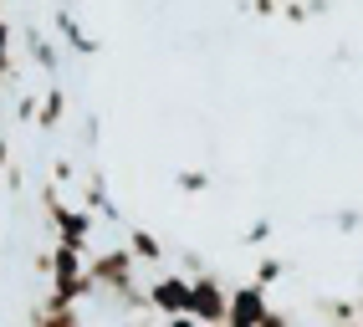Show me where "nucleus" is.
Wrapping results in <instances>:
<instances>
[{
    "instance_id": "a211bd4d",
    "label": "nucleus",
    "mask_w": 363,
    "mask_h": 327,
    "mask_svg": "<svg viewBox=\"0 0 363 327\" xmlns=\"http://www.w3.org/2000/svg\"><path fill=\"white\" fill-rule=\"evenodd\" d=\"M31 271H36V276H52V246L31 256Z\"/></svg>"
},
{
    "instance_id": "f8f14e48",
    "label": "nucleus",
    "mask_w": 363,
    "mask_h": 327,
    "mask_svg": "<svg viewBox=\"0 0 363 327\" xmlns=\"http://www.w3.org/2000/svg\"><path fill=\"white\" fill-rule=\"evenodd\" d=\"M256 287H272V282H281V261L277 256H261V266H256V276H251Z\"/></svg>"
},
{
    "instance_id": "dca6fc26",
    "label": "nucleus",
    "mask_w": 363,
    "mask_h": 327,
    "mask_svg": "<svg viewBox=\"0 0 363 327\" xmlns=\"http://www.w3.org/2000/svg\"><path fill=\"white\" fill-rule=\"evenodd\" d=\"M36 108H41V98H31V92H26V98L16 103V118H26V123H36Z\"/></svg>"
},
{
    "instance_id": "5701e85b",
    "label": "nucleus",
    "mask_w": 363,
    "mask_h": 327,
    "mask_svg": "<svg viewBox=\"0 0 363 327\" xmlns=\"http://www.w3.org/2000/svg\"><path fill=\"white\" fill-rule=\"evenodd\" d=\"M0 169H11V144L0 138Z\"/></svg>"
},
{
    "instance_id": "7ed1b4c3",
    "label": "nucleus",
    "mask_w": 363,
    "mask_h": 327,
    "mask_svg": "<svg viewBox=\"0 0 363 327\" xmlns=\"http://www.w3.org/2000/svg\"><path fill=\"white\" fill-rule=\"evenodd\" d=\"M225 302H230V287L215 271H205V276L189 282V317H195L200 327H220L225 322Z\"/></svg>"
},
{
    "instance_id": "412c9836",
    "label": "nucleus",
    "mask_w": 363,
    "mask_h": 327,
    "mask_svg": "<svg viewBox=\"0 0 363 327\" xmlns=\"http://www.w3.org/2000/svg\"><path fill=\"white\" fill-rule=\"evenodd\" d=\"M358 220H363L358 210H343V215H337V230H358Z\"/></svg>"
},
{
    "instance_id": "9d476101",
    "label": "nucleus",
    "mask_w": 363,
    "mask_h": 327,
    "mask_svg": "<svg viewBox=\"0 0 363 327\" xmlns=\"http://www.w3.org/2000/svg\"><path fill=\"white\" fill-rule=\"evenodd\" d=\"M31 327H82V312H77V307H57V312L36 307V312H31Z\"/></svg>"
},
{
    "instance_id": "6e6552de",
    "label": "nucleus",
    "mask_w": 363,
    "mask_h": 327,
    "mask_svg": "<svg viewBox=\"0 0 363 327\" xmlns=\"http://www.w3.org/2000/svg\"><path fill=\"white\" fill-rule=\"evenodd\" d=\"M57 31H62V41L72 46V52H82V57H92V52H98V41H92V36L77 26V16H72V11H62V6H57Z\"/></svg>"
},
{
    "instance_id": "1a4fd4ad",
    "label": "nucleus",
    "mask_w": 363,
    "mask_h": 327,
    "mask_svg": "<svg viewBox=\"0 0 363 327\" xmlns=\"http://www.w3.org/2000/svg\"><path fill=\"white\" fill-rule=\"evenodd\" d=\"M26 52H31V62L41 67V72H46V77H57V46H52V41H46V36H41L36 26L26 31Z\"/></svg>"
},
{
    "instance_id": "f03ea898",
    "label": "nucleus",
    "mask_w": 363,
    "mask_h": 327,
    "mask_svg": "<svg viewBox=\"0 0 363 327\" xmlns=\"http://www.w3.org/2000/svg\"><path fill=\"white\" fill-rule=\"evenodd\" d=\"M41 210H46V220H52L57 241H72V246H87L92 241V215L82 205H62L57 200V184H46V190H41Z\"/></svg>"
},
{
    "instance_id": "2eb2a0df",
    "label": "nucleus",
    "mask_w": 363,
    "mask_h": 327,
    "mask_svg": "<svg viewBox=\"0 0 363 327\" xmlns=\"http://www.w3.org/2000/svg\"><path fill=\"white\" fill-rule=\"evenodd\" d=\"M251 16H261V21L281 16V0H251Z\"/></svg>"
},
{
    "instance_id": "b1692460",
    "label": "nucleus",
    "mask_w": 363,
    "mask_h": 327,
    "mask_svg": "<svg viewBox=\"0 0 363 327\" xmlns=\"http://www.w3.org/2000/svg\"><path fill=\"white\" fill-rule=\"evenodd\" d=\"M358 302H363V276H358Z\"/></svg>"
},
{
    "instance_id": "393cba45",
    "label": "nucleus",
    "mask_w": 363,
    "mask_h": 327,
    "mask_svg": "<svg viewBox=\"0 0 363 327\" xmlns=\"http://www.w3.org/2000/svg\"><path fill=\"white\" fill-rule=\"evenodd\" d=\"M318 6H333V0H318Z\"/></svg>"
},
{
    "instance_id": "4be33fe9",
    "label": "nucleus",
    "mask_w": 363,
    "mask_h": 327,
    "mask_svg": "<svg viewBox=\"0 0 363 327\" xmlns=\"http://www.w3.org/2000/svg\"><path fill=\"white\" fill-rule=\"evenodd\" d=\"M164 327H200L195 317H164Z\"/></svg>"
},
{
    "instance_id": "a878e982",
    "label": "nucleus",
    "mask_w": 363,
    "mask_h": 327,
    "mask_svg": "<svg viewBox=\"0 0 363 327\" xmlns=\"http://www.w3.org/2000/svg\"><path fill=\"white\" fill-rule=\"evenodd\" d=\"M0 87H6V77H0Z\"/></svg>"
},
{
    "instance_id": "20e7f679",
    "label": "nucleus",
    "mask_w": 363,
    "mask_h": 327,
    "mask_svg": "<svg viewBox=\"0 0 363 327\" xmlns=\"http://www.w3.org/2000/svg\"><path fill=\"white\" fill-rule=\"evenodd\" d=\"M272 312V297L266 287L246 282V287H230V302H225V327H261V317Z\"/></svg>"
},
{
    "instance_id": "4468645a",
    "label": "nucleus",
    "mask_w": 363,
    "mask_h": 327,
    "mask_svg": "<svg viewBox=\"0 0 363 327\" xmlns=\"http://www.w3.org/2000/svg\"><path fill=\"white\" fill-rule=\"evenodd\" d=\"M179 190L200 195V190H205V174H200V169H184V174H179Z\"/></svg>"
},
{
    "instance_id": "f3484780",
    "label": "nucleus",
    "mask_w": 363,
    "mask_h": 327,
    "mask_svg": "<svg viewBox=\"0 0 363 327\" xmlns=\"http://www.w3.org/2000/svg\"><path fill=\"white\" fill-rule=\"evenodd\" d=\"M72 174H77V169H72L67 159H52V184H72Z\"/></svg>"
},
{
    "instance_id": "6ab92c4d",
    "label": "nucleus",
    "mask_w": 363,
    "mask_h": 327,
    "mask_svg": "<svg viewBox=\"0 0 363 327\" xmlns=\"http://www.w3.org/2000/svg\"><path fill=\"white\" fill-rule=\"evenodd\" d=\"M266 236H272V220H256V225L246 230V241H251V246H261Z\"/></svg>"
},
{
    "instance_id": "39448f33",
    "label": "nucleus",
    "mask_w": 363,
    "mask_h": 327,
    "mask_svg": "<svg viewBox=\"0 0 363 327\" xmlns=\"http://www.w3.org/2000/svg\"><path fill=\"white\" fill-rule=\"evenodd\" d=\"M149 312L159 317H189V276L169 271L159 282H149Z\"/></svg>"
},
{
    "instance_id": "9b49d317",
    "label": "nucleus",
    "mask_w": 363,
    "mask_h": 327,
    "mask_svg": "<svg viewBox=\"0 0 363 327\" xmlns=\"http://www.w3.org/2000/svg\"><path fill=\"white\" fill-rule=\"evenodd\" d=\"M11 72H16V52H11V26L0 16V77H11Z\"/></svg>"
},
{
    "instance_id": "aec40b11",
    "label": "nucleus",
    "mask_w": 363,
    "mask_h": 327,
    "mask_svg": "<svg viewBox=\"0 0 363 327\" xmlns=\"http://www.w3.org/2000/svg\"><path fill=\"white\" fill-rule=\"evenodd\" d=\"M261 327H292V317H286V312H277V307H272V312H266V317H261Z\"/></svg>"
},
{
    "instance_id": "ddd939ff",
    "label": "nucleus",
    "mask_w": 363,
    "mask_h": 327,
    "mask_svg": "<svg viewBox=\"0 0 363 327\" xmlns=\"http://www.w3.org/2000/svg\"><path fill=\"white\" fill-rule=\"evenodd\" d=\"M281 16L292 21V26H302V21L312 16V6H302V0H286V6H281Z\"/></svg>"
},
{
    "instance_id": "0eeeda50",
    "label": "nucleus",
    "mask_w": 363,
    "mask_h": 327,
    "mask_svg": "<svg viewBox=\"0 0 363 327\" xmlns=\"http://www.w3.org/2000/svg\"><path fill=\"white\" fill-rule=\"evenodd\" d=\"M123 246L133 251V261H143V266H159V261H164V241L154 236V230H143V225L128 230V241H123Z\"/></svg>"
},
{
    "instance_id": "423d86ee",
    "label": "nucleus",
    "mask_w": 363,
    "mask_h": 327,
    "mask_svg": "<svg viewBox=\"0 0 363 327\" xmlns=\"http://www.w3.org/2000/svg\"><path fill=\"white\" fill-rule=\"evenodd\" d=\"M62 113H67V92H62V82H52L41 92V108H36V128L41 133H57L62 128Z\"/></svg>"
},
{
    "instance_id": "f257e3e1",
    "label": "nucleus",
    "mask_w": 363,
    "mask_h": 327,
    "mask_svg": "<svg viewBox=\"0 0 363 327\" xmlns=\"http://www.w3.org/2000/svg\"><path fill=\"white\" fill-rule=\"evenodd\" d=\"M87 282H92L98 297H113V302H123L128 292H138V261H133V251L128 246H103L87 261Z\"/></svg>"
}]
</instances>
